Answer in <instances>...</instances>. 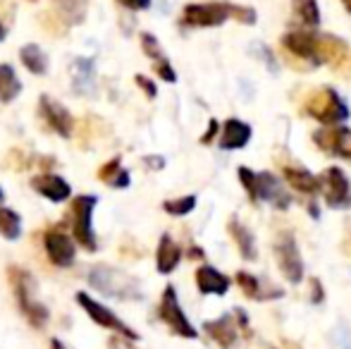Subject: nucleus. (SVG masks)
<instances>
[{
  "label": "nucleus",
  "mask_w": 351,
  "mask_h": 349,
  "mask_svg": "<svg viewBox=\"0 0 351 349\" xmlns=\"http://www.w3.org/2000/svg\"><path fill=\"white\" fill-rule=\"evenodd\" d=\"M88 285L93 289H98L106 297L115 299H139V282L134 278H130L127 273L117 268H108V265H93L88 273Z\"/></svg>",
  "instance_id": "obj_1"
},
{
  "label": "nucleus",
  "mask_w": 351,
  "mask_h": 349,
  "mask_svg": "<svg viewBox=\"0 0 351 349\" xmlns=\"http://www.w3.org/2000/svg\"><path fill=\"white\" fill-rule=\"evenodd\" d=\"M10 278H12L14 297H17V304L22 309L24 318L34 328H43L48 323V309L34 297V289H36L34 278L24 268H10Z\"/></svg>",
  "instance_id": "obj_2"
},
{
  "label": "nucleus",
  "mask_w": 351,
  "mask_h": 349,
  "mask_svg": "<svg viewBox=\"0 0 351 349\" xmlns=\"http://www.w3.org/2000/svg\"><path fill=\"white\" fill-rule=\"evenodd\" d=\"M98 199L93 194H82L72 199V230H74V239L82 244L86 252H96L98 249V239L93 232V208H96Z\"/></svg>",
  "instance_id": "obj_3"
},
{
  "label": "nucleus",
  "mask_w": 351,
  "mask_h": 349,
  "mask_svg": "<svg viewBox=\"0 0 351 349\" xmlns=\"http://www.w3.org/2000/svg\"><path fill=\"white\" fill-rule=\"evenodd\" d=\"M77 302H79V306L86 311V316H91V321H96L101 328H108V330L120 333V335L127 337V340H139V335H136V333L132 330L127 323H122L120 318H117L115 313L110 311V309L103 306V304L96 302L93 297H88L86 292H79L77 294Z\"/></svg>",
  "instance_id": "obj_4"
},
{
  "label": "nucleus",
  "mask_w": 351,
  "mask_h": 349,
  "mask_svg": "<svg viewBox=\"0 0 351 349\" xmlns=\"http://www.w3.org/2000/svg\"><path fill=\"white\" fill-rule=\"evenodd\" d=\"M43 249H46L48 261L53 265H58V268H70L74 263V258H77V247H74L72 237L60 232L58 228L48 230V232L43 234Z\"/></svg>",
  "instance_id": "obj_5"
},
{
  "label": "nucleus",
  "mask_w": 351,
  "mask_h": 349,
  "mask_svg": "<svg viewBox=\"0 0 351 349\" xmlns=\"http://www.w3.org/2000/svg\"><path fill=\"white\" fill-rule=\"evenodd\" d=\"M38 112H41L43 122H46L56 134H60L62 139H70L72 136V115L62 103H58L56 98L43 93L41 101H38Z\"/></svg>",
  "instance_id": "obj_6"
},
{
  "label": "nucleus",
  "mask_w": 351,
  "mask_h": 349,
  "mask_svg": "<svg viewBox=\"0 0 351 349\" xmlns=\"http://www.w3.org/2000/svg\"><path fill=\"white\" fill-rule=\"evenodd\" d=\"M32 186L43 196V199L53 201V204H62L72 196V186L65 177L53 175V173H43L32 177Z\"/></svg>",
  "instance_id": "obj_7"
},
{
  "label": "nucleus",
  "mask_w": 351,
  "mask_h": 349,
  "mask_svg": "<svg viewBox=\"0 0 351 349\" xmlns=\"http://www.w3.org/2000/svg\"><path fill=\"white\" fill-rule=\"evenodd\" d=\"M160 316H162V321H165L175 333H180V335H184V337H194L196 335V330L189 326V321H186L184 313H182L180 304H177V294H175V289H172V287H167L165 294H162Z\"/></svg>",
  "instance_id": "obj_8"
},
{
  "label": "nucleus",
  "mask_w": 351,
  "mask_h": 349,
  "mask_svg": "<svg viewBox=\"0 0 351 349\" xmlns=\"http://www.w3.org/2000/svg\"><path fill=\"white\" fill-rule=\"evenodd\" d=\"M72 88L79 96H88L96 88V62H93V58H77L74 60Z\"/></svg>",
  "instance_id": "obj_9"
},
{
  "label": "nucleus",
  "mask_w": 351,
  "mask_h": 349,
  "mask_svg": "<svg viewBox=\"0 0 351 349\" xmlns=\"http://www.w3.org/2000/svg\"><path fill=\"white\" fill-rule=\"evenodd\" d=\"M19 60H22V65L27 67L32 75L41 77L48 72V56L38 43H27V46L19 51Z\"/></svg>",
  "instance_id": "obj_10"
},
{
  "label": "nucleus",
  "mask_w": 351,
  "mask_h": 349,
  "mask_svg": "<svg viewBox=\"0 0 351 349\" xmlns=\"http://www.w3.org/2000/svg\"><path fill=\"white\" fill-rule=\"evenodd\" d=\"M22 93V82L12 65H0V103H12Z\"/></svg>",
  "instance_id": "obj_11"
},
{
  "label": "nucleus",
  "mask_w": 351,
  "mask_h": 349,
  "mask_svg": "<svg viewBox=\"0 0 351 349\" xmlns=\"http://www.w3.org/2000/svg\"><path fill=\"white\" fill-rule=\"evenodd\" d=\"M222 8L215 5H191L184 10V19L189 24H217L222 19Z\"/></svg>",
  "instance_id": "obj_12"
},
{
  "label": "nucleus",
  "mask_w": 351,
  "mask_h": 349,
  "mask_svg": "<svg viewBox=\"0 0 351 349\" xmlns=\"http://www.w3.org/2000/svg\"><path fill=\"white\" fill-rule=\"evenodd\" d=\"M19 234H22V218H19V213L0 206V237L14 242V239H19Z\"/></svg>",
  "instance_id": "obj_13"
},
{
  "label": "nucleus",
  "mask_w": 351,
  "mask_h": 349,
  "mask_svg": "<svg viewBox=\"0 0 351 349\" xmlns=\"http://www.w3.org/2000/svg\"><path fill=\"white\" fill-rule=\"evenodd\" d=\"M177 263H180V249L170 237H162L160 247H158V270L160 273H172Z\"/></svg>",
  "instance_id": "obj_14"
},
{
  "label": "nucleus",
  "mask_w": 351,
  "mask_h": 349,
  "mask_svg": "<svg viewBox=\"0 0 351 349\" xmlns=\"http://www.w3.org/2000/svg\"><path fill=\"white\" fill-rule=\"evenodd\" d=\"M98 180L106 182V184H110V186H117V189L130 184V175L120 168V158H112L110 163L103 165V168L98 170Z\"/></svg>",
  "instance_id": "obj_15"
},
{
  "label": "nucleus",
  "mask_w": 351,
  "mask_h": 349,
  "mask_svg": "<svg viewBox=\"0 0 351 349\" xmlns=\"http://www.w3.org/2000/svg\"><path fill=\"white\" fill-rule=\"evenodd\" d=\"M199 287L204 292H225L227 280L220 273H215L213 268H201L199 270Z\"/></svg>",
  "instance_id": "obj_16"
},
{
  "label": "nucleus",
  "mask_w": 351,
  "mask_h": 349,
  "mask_svg": "<svg viewBox=\"0 0 351 349\" xmlns=\"http://www.w3.org/2000/svg\"><path fill=\"white\" fill-rule=\"evenodd\" d=\"M194 204H196L194 196H186V199L165 201V204H162V208H165L167 213H172V215H184V213H189V210L194 208Z\"/></svg>",
  "instance_id": "obj_17"
},
{
  "label": "nucleus",
  "mask_w": 351,
  "mask_h": 349,
  "mask_svg": "<svg viewBox=\"0 0 351 349\" xmlns=\"http://www.w3.org/2000/svg\"><path fill=\"white\" fill-rule=\"evenodd\" d=\"M120 5L130 10H146L151 5V0H120Z\"/></svg>",
  "instance_id": "obj_18"
},
{
  "label": "nucleus",
  "mask_w": 351,
  "mask_h": 349,
  "mask_svg": "<svg viewBox=\"0 0 351 349\" xmlns=\"http://www.w3.org/2000/svg\"><path fill=\"white\" fill-rule=\"evenodd\" d=\"M136 84H139V86L143 88V91L148 93V96H156V86H153L151 82H148L143 75H136Z\"/></svg>",
  "instance_id": "obj_19"
},
{
  "label": "nucleus",
  "mask_w": 351,
  "mask_h": 349,
  "mask_svg": "<svg viewBox=\"0 0 351 349\" xmlns=\"http://www.w3.org/2000/svg\"><path fill=\"white\" fill-rule=\"evenodd\" d=\"M51 349H67V347L62 345V342L58 340V337H53V340H51Z\"/></svg>",
  "instance_id": "obj_20"
},
{
  "label": "nucleus",
  "mask_w": 351,
  "mask_h": 349,
  "mask_svg": "<svg viewBox=\"0 0 351 349\" xmlns=\"http://www.w3.org/2000/svg\"><path fill=\"white\" fill-rule=\"evenodd\" d=\"M5 36H8V29H5V24L0 22V41H5Z\"/></svg>",
  "instance_id": "obj_21"
},
{
  "label": "nucleus",
  "mask_w": 351,
  "mask_h": 349,
  "mask_svg": "<svg viewBox=\"0 0 351 349\" xmlns=\"http://www.w3.org/2000/svg\"><path fill=\"white\" fill-rule=\"evenodd\" d=\"M3 201H5V191H3V186H0V206H3Z\"/></svg>",
  "instance_id": "obj_22"
}]
</instances>
